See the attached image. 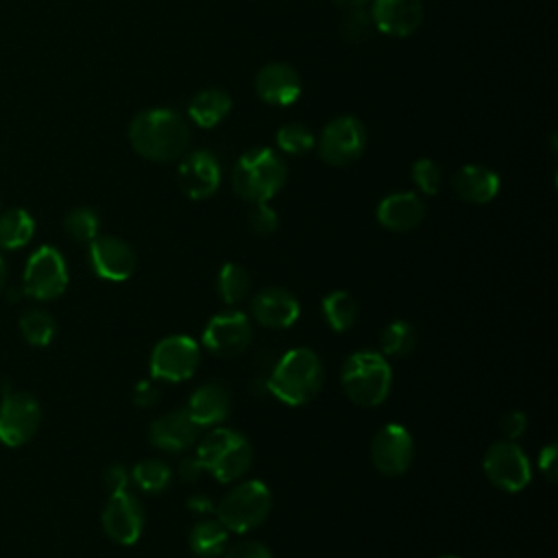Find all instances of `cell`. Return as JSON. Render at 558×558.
Returning <instances> with one entry per match:
<instances>
[{
	"instance_id": "obj_18",
	"label": "cell",
	"mask_w": 558,
	"mask_h": 558,
	"mask_svg": "<svg viewBox=\"0 0 558 558\" xmlns=\"http://www.w3.org/2000/svg\"><path fill=\"white\" fill-rule=\"evenodd\" d=\"M253 318L270 329H286L296 323L301 314V305L292 292L286 288H264L251 299Z\"/></svg>"
},
{
	"instance_id": "obj_7",
	"label": "cell",
	"mask_w": 558,
	"mask_h": 558,
	"mask_svg": "<svg viewBox=\"0 0 558 558\" xmlns=\"http://www.w3.org/2000/svg\"><path fill=\"white\" fill-rule=\"evenodd\" d=\"M65 286L68 268L63 255L54 246H39L26 262L22 292L37 301H50L61 296Z\"/></svg>"
},
{
	"instance_id": "obj_21",
	"label": "cell",
	"mask_w": 558,
	"mask_h": 558,
	"mask_svg": "<svg viewBox=\"0 0 558 558\" xmlns=\"http://www.w3.org/2000/svg\"><path fill=\"white\" fill-rule=\"evenodd\" d=\"M377 222L390 231H412L425 216V203L414 192H395L379 201Z\"/></svg>"
},
{
	"instance_id": "obj_8",
	"label": "cell",
	"mask_w": 558,
	"mask_h": 558,
	"mask_svg": "<svg viewBox=\"0 0 558 558\" xmlns=\"http://www.w3.org/2000/svg\"><path fill=\"white\" fill-rule=\"evenodd\" d=\"M201 364V349L190 336H168L150 353V375L163 381H185Z\"/></svg>"
},
{
	"instance_id": "obj_4",
	"label": "cell",
	"mask_w": 558,
	"mask_h": 558,
	"mask_svg": "<svg viewBox=\"0 0 558 558\" xmlns=\"http://www.w3.org/2000/svg\"><path fill=\"white\" fill-rule=\"evenodd\" d=\"M340 381L347 397L362 408L379 405L392 386V371L388 360L377 351L351 353L340 371Z\"/></svg>"
},
{
	"instance_id": "obj_36",
	"label": "cell",
	"mask_w": 558,
	"mask_h": 558,
	"mask_svg": "<svg viewBox=\"0 0 558 558\" xmlns=\"http://www.w3.org/2000/svg\"><path fill=\"white\" fill-rule=\"evenodd\" d=\"M371 26H373V22H371V15H368L366 9L347 11V15L342 20V33L351 41H360V39L368 37Z\"/></svg>"
},
{
	"instance_id": "obj_37",
	"label": "cell",
	"mask_w": 558,
	"mask_h": 558,
	"mask_svg": "<svg viewBox=\"0 0 558 558\" xmlns=\"http://www.w3.org/2000/svg\"><path fill=\"white\" fill-rule=\"evenodd\" d=\"M222 554V558H272L270 549L259 541H240Z\"/></svg>"
},
{
	"instance_id": "obj_35",
	"label": "cell",
	"mask_w": 558,
	"mask_h": 558,
	"mask_svg": "<svg viewBox=\"0 0 558 558\" xmlns=\"http://www.w3.org/2000/svg\"><path fill=\"white\" fill-rule=\"evenodd\" d=\"M248 227L255 235H272L279 227V218L275 214V209L268 203H253L251 211H248Z\"/></svg>"
},
{
	"instance_id": "obj_28",
	"label": "cell",
	"mask_w": 558,
	"mask_h": 558,
	"mask_svg": "<svg viewBox=\"0 0 558 558\" xmlns=\"http://www.w3.org/2000/svg\"><path fill=\"white\" fill-rule=\"evenodd\" d=\"M216 288H218V296L222 299V303L227 305H238L248 288H251V279H248V272L235 264V262H227L220 272H218V279H216Z\"/></svg>"
},
{
	"instance_id": "obj_3",
	"label": "cell",
	"mask_w": 558,
	"mask_h": 558,
	"mask_svg": "<svg viewBox=\"0 0 558 558\" xmlns=\"http://www.w3.org/2000/svg\"><path fill=\"white\" fill-rule=\"evenodd\" d=\"M288 179L286 161L272 148H251L233 166V192L248 203L270 201Z\"/></svg>"
},
{
	"instance_id": "obj_32",
	"label": "cell",
	"mask_w": 558,
	"mask_h": 558,
	"mask_svg": "<svg viewBox=\"0 0 558 558\" xmlns=\"http://www.w3.org/2000/svg\"><path fill=\"white\" fill-rule=\"evenodd\" d=\"M63 229L70 238L89 244L98 235L100 218L92 207H76L63 218Z\"/></svg>"
},
{
	"instance_id": "obj_2",
	"label": "cell",
	"mask_w": 558,
	"mask_h": 558,
	"mask_svg": "<svg viewBox=\"0 0 558 558\" xmlns=\"http://www.w3.org/2000/svg\"><path fill=\"white\" fill-rule=\"evenodd\" d=\"M325 381V368L320 357L307 349L296 347L286 351L270 368L266 384L268 392L288 405H303L312 401Z\"/></svg>"
},
{
	"instance_id": "obj_12",
	"label": "cell",
	"mask_w": 558,
	"mask_h": 558,
	"mask_svg": "<svg viewBox=\"0 0 558 558\" xmlns=\"http://www.w3.org/2000/svg\"><path fill=\"white\" fill-rule=\"evenodd\" d=\"M253 340V327L242 312H220L209 318L203 331V344L216 357H235Z\"/></svg>"
},
{
	"instance_id": "obj_45",
	"label": "cell",
	"mask_w": 558,
	"mask_h": 558,
	"mask_svg": "<svg viewBox=\"0 0 558 558\" xmlns=\"http://www.w3.org/2000/svg\"><path fill=\"white\" fill-rule=\"evenodd\" d=\"M4 286H7V264H4V259L0 255V292L4 290Z\"/></svg>"
},
{
	"instance_id": "obj_26",
	"label": "cell",
	"mask_w": 558,
	"mask_h": 558,
	"mask_svg": "<svg viewBox=\"0 0 558 558\" xmlns=\"http://www.w3.org/2000/svg\"><path fill=\"white\" fill-rule=\"evenodd\" d=\"M33 235H35V220L26 209L13 207L0 214V248H7V251L22 248L31 242Z\"/></svg>"
},
{
	"instance_id": "obj_14",
	"label": "cell",
	"mask_w": 558,
	"mask_h": 558,
	"mask_svg": "<svg viewBox=\"0 0 558 558\" xmlns=\"http://www.w3.org/2000/svg\"><path fill=\"white\" fill-rule=\"evenodd\" d=\"M102 527L107 536L120 545H133L144 530V508L129 490L111 493L102 510Z\"/></svg>"
},
{
	"instance_id": "obj_11",
	"label": "cell",
	"mask_w": 558,
	"mask_h": 558,
	"mask_svg": "<svg viewBox=\"0 0 558 558\" xmlns=\"http://www.w3.org/2000/svg\"><path fill=\"white\" fill-rule=\"evenodd\" d=\"M41 423L39 401L28 392H7L0 401V442L20 447L28 442Z\"/></svg>"
},
{
	"instance_id": "obj_23",
	"label": "cell",
	"mask_w": 558,
	"mask_h": 558,
	"mask_svg": "<svg viewBox=\"0 0 558 558\" xmlns=\"http://www.w3.org/2000/svg\"><path fill=\"white\" fill-rule=\"evenodd\" d=\"M451 185H453V192L458 194V198H462L464 203L484 205L497 196L499 177L490 168L473 163V166H462L453 174Z\"/></svg>"
},
{
	"instance_id": "obj_31",
	"label": "cell",
	"mask_w": 558,
	"mask_h": 558,
	"mask_svg": "<svg viewBox=\"0 0 558 558\" xmlns=\"http://www.w3.org/2000/svg\"><path fill=\"white\" fill-rule=\"evenodd\" d=\"M416 347V331L405 320H392L381 331V355L405 357Z\"/></svg>"
},
{
	"instance_id": "obj_42",
	"label": "cell",
	"mask_w": 558,
	"mask_h": 558,
	"mask_svg": "<svg viewBox=\"0 0 558 558\" xmlns=\"http://www.w3.org/2000/svg\"><path fill=\"white\" fill-rule=\"evenodd\" d=\"M203 464H201V460L196 458V456H187V458H183L181 462H179V466H177V475L183 480V482H194V480H198L201 475H203Z\"/></svg>"
},
{
	"instance_id": "obj_16",
	"label": "cell",
	"mask_w": 558,
	"mask_h": 558,
	"mask_svg": "<svg viewBox=\"0 0 558 558\" xmlns=\"http://www.w3.org/2000/svg\"><path fill=\"white\" fill-rule=\"evenodd\" d=\"M89 264L94 272L109 281H124L135 272L137 255L120 238L113 235H96L89 242Z\"/></svg>"
},
{
	"instance_id": "obj_25",
	"label": "cell",
	"mask_w": 558,
	"mask_h": 558,
	"mask_svg": "<svg viewBox=\"0 0 558 558\" xmlns=\"http://www.w3.org/2000/svg\"><path fill=\"white\" fill-rule=\"evenodd\" d=\"M190 547L201 558L222 556L227 547V527L218 519H198L190 530Z\"/></svg>"
},
{
	"instance_id": "obj_33",
	"label": "cell",
	"mask_w": 558,
	"mask_h": 558,
	"mask_svg": "<svg viewBox=\"0 0 558 558\" xmlns=\"http://www.w3.org/2000/svg\"><path fill=\"white\" fill-rule=\"evenodd\" d=\"M277 144L283 153L301 155V153H307L314 146V135L307 126H303L299 122H292V124H286L277 131Z\"/></svg>"
},
{
	"instance_id": "obj_5",
	"label": "cell",
	"mask_w": 558,
	"mask_h": 558,
	"mask_svg": "<svg viewBox=\"0 0 558 558\" xmlns=\"http://www.w3.org/2000/svg\"><path fill=\"white\" fill-rule=\"evenodd\" d=\"M196 458L205 471H209L218 482L227 484L240 480L248 471L253 449L240 432L216 427L198 442Z\"/></svg>"
},
{
	"instance_id": "obj_1",
	"label": "cell",
	"mask_w": 558,
	"mask_h": 558,
	"mask_svg": "<svg viewBox=\"0 0 558 558\" xmlns=\"http://www.w3.org/2000/svg\"><path fill=\"white\" fill-rule=\"evenodd\" d=\"M190 124L172 109H148L137 113L129 126V140L137 155L150 161L181 159L190 146Z\"/></svg>"
},
{
	"instance_id": "obj_22",
	"label": "cell",
	"mask_w": 558,
	"mask_h": 558,
	"mask_svg": "<svg viewBox=\"0 0 558 558\" xmlns=\"http://www.w3.org/2000/svg\"><path fill=\"white\" fill-rule=\"evenodd\" d=\"M231 408L229 390L220 381H207L194 390L185 412L198 427L218 425L227 418Z\"/></svg>"
},
{
	"instance_id": "obj_19",
	"label": "cell",
	"mask_w": 558,
	"mask_h": 558,
	"mask_svg": "<svg viewBox=\"0 0 558 558\" xmlns=\"http://www.w3.org/2000/svg\"><path fill=\"white\" fill-rule=\"evenodd\" d=\"M150 442L168 453H181L190 449L198 438V425L183 410H172L157 416L148 429Z\"/></svg>"
},
{
	"instance_id": "obj_9",
	"label": "cell",
	"mask_w": 558,
	"mask_h": 558,
	"mask_svg": "<svg viewBox=\"0 0 558 558\" xmlns=\"http://www.w3.org/2000/svg\"><path fill=\"white\" fill-rule=\"evenodd\" d=\"M366 148V129L355 116L333 118L318 137V155L329 166H349Z\"/></svg>"
},
{
	"instance_id": "obj_46",
	"label": "cell",
	"mask_w": 558,
	"mask_h": 558,
	"mask_svg": "<svg viewBox=\"0 0 558 558\" xmlns=\"http://www.w3.org/2000/svg\"><path fill=\"white\" fill-rule=\"evenodd\" d=\"M442 558H458V556H442Z\"/></svg>"
},
{
	"instance_id": "obj_40",
	"label": "cell",
	"mask_w": 558,
	"mask_h": 558,
	"mask_svg": "<svg viewBox=\"0 0 558 558\" xmlns=\"http://www.w3.org/2000/svg\"><path fill=\"white\" fill-rule=\"evenodd\" d=\"M538 469H541V473L545 475L547 482H556V473H558V447H556V442H549L545 449H541Z\"/></svg>"
},
{
	"instance_id": "obj_30",
	"label": "cell",
	"mask_w": 558,
	"mask_h": 558,
	"mask_svg": "<svg viewBox=\"0 0 558 558\" xmlns=\"http://www.w3.org/2000/svg\"><path fill=\"white\" fill-rule=\"evenodd\" d=\"M20 331L26 338V342L35 347H46L52 342L57 333V323L52 314L46 310H28L20 318Z\"/></svg>"
},
{
	"instance_id": "obj_39",
	"label": "cell",
	"mask_w": 558,
	"mask_h": 558,
	"mask_svg": "<svg viewBox=\"0 0 558 558\" xmlns=\"http://www.w3.org/2000/svg\"><path fill=\"white\" fill-rule=\"evenodd\" d=\"M525 427H527V418H525V414L519 412V410H510V412H506V414L501 416V432H504L506 438H510V440L523 436Z\"/></svg>"
},
{
	"instance_id": "obj_17",
	"label": "cell",
	"mask_w": 558,
	"mask_h": 558,
	"mask_svg": "<svg viewBox=\"0 0 558 558\" xmlns=\"http://www.w3.org/2000/svg\"><path fill=\"white\" fill-rule=\"evenodd\" d=\"M373 26L390 37H410L423 20L421 0H371Z\"/></svg>"
},
{
	"instance_id": "obj_6",
	"label": "cell",
	"mask_w": 558,
	"mask_h": 558,
	"mask_svg": "<svg viewBox=\"0 0 558 558\" xmlns=\"http://www.w3.org/2000/svg\"><path fill=\"white\" fill-rule=\"evenodd\" d=\"M272 495L268 486L259 480H248L235 484L220 501L214 506L216 519L231 532H248L266 521L270 514Z\"/></svg>"
},
{
	"instance_id": "obj_34",
	"label": "cell",
	"mask_w": 558,
	"mask_h": 558,
	"mask_svg": "<svg viewBox=\"0 0 558 558\" xmlns=\"http://www.w3.org/2000/svg\"><path fill=\"white\" fill-rule=\"evenodd\" d=\"M412 181L416 183V187L423 194H436L440 190V181H442L440 166L427 157L414 161L412 163Z\"/></svg>"
},
{
	"instance_id": "obj_27",
	"label": "cell",
	"mask_w": 558,
	"mask_h": 558,
	"mask_svg": "<svg viewBox=\"0 0 558 558\" xmlns=\"http://www.w3.org/2000/svg\"><path fill=\"white\" fill-rule=\"evenodd\" d=\"M325 323L333 329V331H347L353 327V323L357 320V303L351 294L336 290L329 292L323 303H320Z\"/></svg>"
},
{
	"instance_id": "obj_10",
	"label": "cell",
	"mask_w": 558,
	"mask_h": 558,
	"mask_svg": "<svg viewBox=\"0 0 558 558\" xmlns=\"http://www.w3.org/2000/svg\"><path fill=\"white\" fill-rule=\"evenodd\" d=\"M484 473L501 490L517 493L532 480V469L523 449L512 440H499L484 453Z\"/></svg>"
},
{
	"instance_id": "obj_13",
	"label": "cell",
	"mask_w": 558,
	"mask_h": 558,
	"mask_svg": "<svg viewBox=\"0 0 558 558\" xmlns=\"http://www.w3.org/2000/svg\"><path fill=\"white\" fill-rule=\"evenodd\" d=\"M414 458V440L403 425H384L371 442V460L375 469L388 477L401 475L410 469Z\"/></svg>"
},
{
	"instance_id": "obj_29",
	"label": "cell",
	"mask_w": 558,
	"mask_h": 558,
	"mask_svg": "<svg viewBox=\"0 0 558 558\" xmlns=\"http://www.w3.org/2000/svg\"><path fill=\"white\" fill-rule=\"evenodd\" d=\"M170 477H172V469L163 460H155V458L137 462L131 471V480L144 493L166 490L170 484Z\"/></svg>"
},
{
	"instance_id": "obj_41",
	"label": "cell",
	"mask_w": 558,
	"mask_h": 558,
	"mask_svg": "<svg viewBox=\"0 0 558 558\" xmlns=\"http://www.w3.org/2000/svg\"><path fill=\"white\" fill-rule=\"evenodd\" d=\"M159 401V388L153 381H140L133 388V403L140 408H153Z\"/></svg>"
},
{
	"instance_id": "obj_24",
	"label": "cell",
	"mask_w": 558,
	"mask_h": 558,
	"mask_svg": "<svg viewBox=\"0 0 558 558\" xmlns=\"http://www.w3.org/2000/svg\"><path fill=\"white\" fill-rule=\"evenodd\" d=\"M229 111H231V96L218 87L198 92L187 105V113L192 122L203 129H211L220 124Z\"/></svg>"
},
{
	"instance_id": "obj_43",
	"label": "cell",
	"mask_w": 558,
	"mask_h": 558,
	"mask_svg": "<svg viewBox=\"0 0 558 558\" xmlns=\"http://www.w3.org/2000/svg\"><path fill=\"white\" fill-rule=\"evenodd\" d=\"M185 506H187L194 514H207V512L214 510V504H211V499H209L207 495H192Z\"/></svg>"
},
{
	"instance_id": "obj_15",
	"label": "cell",
	"mask_w": 558,
	"mask_h": 558,
	"mask_svg": "<svg viewBox=\"0 0 558 558\" xmlns=\"http://www.w3.org/2000/svg\"><path fill=\"white\" fill-rule=\"evenodd\" d=\"M177 181L181 192L192 201L211 196L220 185V163L209 150L185 153L179 161Z\"/></svg>"
},
{
	"instance_id": "obj_38",
	"label": "cell",
	"mask_w": 558,
	"mask_h": 558,
	"mask_svg": "<svg viewBox=\"0 0 558 558\" xmlns=\"http://www.w3.org/2000/svg\"><path fill=\"white\" fill-rule=\"evenodd\" d=\"M131 484V473L126 471L124 464H111L105 471V486L109 493H120L126 490Z\"/></svg>"
},
{
	"instance_id": "obj_20",
	"label": "cell",
	"mask_w": 558,
	"mask_h": 558,
	"mask_svg": "<svg viewBox=\"0 0 558 558\" xmlns=\"http://www.w3.org/2000/svg\"><path fill=\"white\" fill-rule=\"evenodd\" d=\"M257 96L275 107H288L301 96V76L288 63H268L255 76Z\"/></svg>"
},
{
	"instance_id": "obj_44",
	"label": "cell",
	"mask_w": 558,
	"mask_h": 558,
	"mask_svg": "<svg viewBox=\"0 0 558 558\" xmlns=\"http://www.w3.org/2000/svg\"><path fill=\"white\" fill-rule=\"evenodd\" d=\"M340 9L344 11H355V9H364L371 0H333Z\"/></svg>"
}]
</instances>
